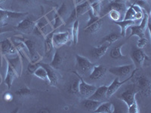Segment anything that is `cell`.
<instances>
[{
  "instance_id": "1",
  "label": "cell",
  "mask_w": 151,
  "mask_h": 113,
  "mask_svg": "<svg viewBox=\"0 0 151 113\" xmlns=\"http://www.w3.org/2000/svg\"><path fill=\"white\" fill-rule=\"evenodd\" d=\"M7 61V72L5 75V83L9 89L12 87V84L15 78L21 76L23 71V60L20 55H17L14 58L5 57Z\"/></svg>"
},
{
  "instance_id": "2",
  "label": "cell",
  "mask_w": 151,
  "mask_h": 113,
  "mask_svg": "<svg viewBox=\"0 0 151 113\" xmlns=\"http://www.w3.org/2000/svg\"><path fill=\"white\" fill-rule=\"evenodd\" d=\"M135 72L132 76V79H134V82L138 87L137 90L143 96L147 97H150L151 94L150 80L147 75H144V74H139V75H135Z\"/></svg>"
},
{
  "instance_id": "3",
  "label": "cell",
  "mask_w": 151,
  "mask_h": 113,
  "mask_svg": "<svg viewBox=\"0 0 151 113\" xmlns=\"http://www.w3.org/2000/svg\"><path fill=\"white\" fill-rule=\"evenodd\" d=\"M88 13L89 19L88 21L86 26H85L84 31L86 33H89V34H94V33H98V31L101 29L102 24H103L102 17L94 15L91 9L88 11Z\"/></svg>"
},
{
  "instance_id": "4",
  "label": "cell",
  "mask_w": 151,
  "mask_h": 113,
  "mask_svg": "<svg viewBox=\"0 0 151 113\" xmlns=\"http://www.w3.org/2000/svg\"><path fill=\"white\" fill-rule=\"evenodd\" d=\"M90 9H91V2L89 0H85L84 2L77 4L73 10L71 11L70 15L66 22V24H70L73 21H75V20L78 19V17L85 14Z\"/></svg>"
},
{
  "instance_id": "5",
  "label": "cell",
  "mask_w": 151,
  "mask_h": 113,
  "mask_svg": "<svg viewBox=\"0 0 151 113\" xmlns=\"http://www.w3.org/2000/svg\"><path fill=\"white\" fill-rule=\"evenodd\" d=\"M17 54V51L10 38L0 41V56H1V66H2V60L7 55Z\"/></svg>"
},
{
  "instance_id": "6",
  "label": "cell",
  "mask_w": 151,
  "mask_h": 113,
  "mask_svg": "<svg viewBox=\"0 0 151 113\" xmlns=\"http://www.w3.org/2000/svg\"><path fill=\"white\" fill-rule=\"evenodd\" d=\"M27 12H17L0 9V26L8 25V21L10 19H17L27 15Z\"/></svg>"
},
{
  "instance_id": "7",
  "label": "cell",
  "mask_w": 151,
  "mask_h": 113,
  "mask_svg": "<svg viewBox=\"0 0 151 113\" xmlns=\"http://www.w3.org/2000/svg\"><path fill=\"white\" fill-rule=\"evenodd\" d=\"M67 5L66 3H62L60 7L55 11L54 14V24L52 26L53 30H55L65 24V17L67 14Z\"/></svg>"
},
{
  "instance_id": "8",
  "label": "cell",
  "mask_w": 151,
  "mask_h": 113,
  "mask_svg": "<svg viewBox=\"0 0 151 113\" xmlns=\"http://www.w3.org/2000/svg\"><path fill=\"white\" fill-rule=\"evenodd\" d=\"M73 73L77 75V77L79 79V93L80 95H82L84 97L88 98L91 94L95 91L97 89V87L91 84H88L86 83L83 79V77L79 75L78 72L73 71Z\"/></svg>"
},
{
  "instance_id": "9",
  "label": "cell",
  "mask_w": 151,
  "mask_h": 113,
  "mask_svg": "<svg viewBox=\"0 0 151 113\" xmlns=\"http://www.w3.org/2000/svg\"><path fill=\"white\" fill-rule=\"evenodd\" d=\"M70 41V32H58V33H54L52 37V43H53L54 48H61L64 45H67Z\"/></svg>"
},
{
  "instance_id": "10",
  "label": "cell",
  "mask_w": 151,
  "mask_h": 113,
  "mask_svg": "<svg viewBox=\"0 0 151 113\" xmlns=\"http://www.w3.org/2000/svg\"><path fill=\"white\" fill-rule=\"evenodd\" d=\"M134 69V66L133 64L130 65L119 66V67H114L109 69V72L113 75H116L117 77L125 78L132 73Z\"/></svg>"
},
{
  "instance_id": "11",
  "label": "cell",
  "mask_w": 151,
  "mask_h": 113,
  "mask_svg": "<svg viewBox=\"0 0 151 113\" xmlns=\"http://www.w3.org/2000/svg\"><path fill=\"white\" fill-rule=\"evenodd\" d=\"M131 56H132V60L134 61L135 68L137 69L144 66L145 61L149 60V57L147 56V55L142 49H140V48L134 50L131 54Z\"/></svg>"
},
{
  "instance_id": "12",
  "label": "cell",
  "mask_w": 151,
  "mask_h": 113,
  "mask_svg": "<svg viewBox=\"0 0 151 113\" xmlns=\"http://www.w3.org/2000/svg\"><path fill=\"white\" fill-rule=\"evenodd\" d=\"M36 23V21H33L32 19L27 17V18H24V20H22L17 26H14L13 28L17 29V30L21 31L25 34H30L33 31Z\"/></svg>"
},
{
  "instance_id": "13",
  "label": "cell",
  "mask_w": 151,
  "mask_h": 113,
  "mask_svg": "<svg viewBox=\"0 0 151 113\" xmlns=\"http://www.w3.org/2000/svg\"><path fill=\"white\" fill-rule=\"evenodd\" d=\"M137 70H138L136 68L134 69V70H133V72H132V75H130V77H129L128 79H125V80L122 81V82H120V81H119V77L116 78V79L113 81V82L110 84V85L108 86V87H107V91H106V98H110L113 94H115V93L118 91L119 88L122 84H125V82H127L128 81L131 80V79H132V76H133L134 72Z\"/></svg>"
},
{
  "instance_id": "14",
  "label": "cell",
  "mask_w": 151,
  "mask_h": 113,
  "mask_svg": "<svg viewBox=\"0 0 151 113\" xmlns=\"http://www.w3.org/2000/svg\"><path fill=\"white\" fill-rule=\"evenodd\" d=\"M48 24H49V22H48V20L45 17H42L36 23L33 32L36 36L43 37L45 39L46 35L48 34L47 33V27H48Z\"/></svg>"
},
{
  "instance_id": "15",
  "label": "cell",
  "mask_w": 151,
  "mask_h": 113,
  "mask_svg": "<svg viewBox=\"0 0 151 113\" xmlns=\"http://www.w3.org/2000/svg\"><path fill=\"white\" fill-rule=\"evenodd\" d=\"M76 64H77L79 70L80 71L81 73H86L88 71L91 70L94 66V64H92L88 59L79 54L76 55Z\"/></svg>"
},
{
  "instance_id": "16",
  "label": "cell",
  "mask_w": 151,
  "mask_h": 113,
  "mask_svg": "<svg viewBox=\"0 0 151 113\" xmlns=\"http://www.w3.org/2000/svg\"><path fill=\"white\" fill-rule=\"evenodd\" d=\"M138 93H139L138 90H127V91L122 93L118 97V98L122 100L124 103H125L128 107H129V106H131L133 103L137 101L136 100V94H138Z\"/></svg>"
},
{
  "instance_id": "17",
  "label": "cell",
  "mask_w": 151,
  "mask_h": 113,
  "mask_svg": "<svg viewBox=\"0 0 151 113\" xmlns=\"http://www.w3.org/2000/svg\"><path fill=\"white\" fill-rule=\"evenodd\" d=\"M40 65L45 69L47 72V76H48V81L49 84L51 86L55 87L58 83V75L57 72L55 71V69L52 68L49 64H44V63H40Z\"/></svg>"
},
{
  "instance_id": "18",
  "label": "cell",
  "mask_w": 151,
  "mask_h": 113,
  "mask_svg": "<svg viewBox=\"0 0 151 113\" xmlns=\"http://www.w3.org/2000/svg\"><path fill=\"white\" fill-rule=\"evenodd\" d=\"M110 45L108 43H106V44L102 43L99 46L93 48L91 51V56H93V58L96 59V60H99V59L101 58L102 56H104L105 54L106 53Z\"/></svg>"
},
{
  "instance_id": "19",
  "label": "cell",
  "mask_w": 151,
  "mask_h": 113,
  "mask_svg": "<svg viewBox=\"0 0 151 113\" xmlns=\"http://www.w3.org/2000/svg\"><path fill=\"white\" fill-rule=\"evenodd\" d=\"M106 72V67L101 65H94L92 68V72L89 75V79L94 81L99 80L104 76Z\"/></svg>"
},
{
  "instance_id": "20",
  "label": "cell",
  "mask_w": 151,
  "mask_h": 113,
  "mask_svg": "<svg viewBox=\"0 0 151 113\" xmlns=\"http://www.w3.org/2000/svg\"><path fill=\"white\" fill-rule=\"evenodd\" d=\"M107 87L108 86L103 85L99 87H97L94 93L89 97V99L97 100V101L102 102L103 99L106 98V91H107Z\"/></svg>"
},
{
  "instance_id": "21",
  "label": "cell",
  "mask_w": 151,
  "mask_h": 113,
  "mask_svg": "<svg viewBox=\"0 0 151 113\" xmlns=\"http://www.w3.org/2000/svg\"><path fill=\"white\" fill-rule=\"evenodd\" d=\"M16 39H17L18 41H22L24 44V45L26 46L28 52H29V56H33L37 53V51H36V44H35L34 41L32 39H27V38L24 37H17L16 36ZM29 57V58H30Z\"/></svg>"
},
{
  "instance_id": "22",
  "label": "cell",
  "mask_w": 151,
  "mask_h": 113,
  "mask_svg": "<svg viewBox=\"0 0 151 113\" xmlns=\"http://www.w3.org/2000/svg\"><path fill=\"white\" fill-rule=\"evenodd\" d=\"M111 10L118 11L119 12H120L121 14H125V12L127 10V5L120 3H116V2H110V3L108 4V5L106 6V9H105V14L104 16L106 15L107 13Z\"/></svg>"
},
{
  "instance_id": "23",
  "label": "cell",
  "mask_w": 151,
  "mask_h": 113,
  "mask_svg": "<svg viewBox=\"0 0 151 113\" xmlns=\"http://www.w3.org/2000/svg\"><path fill=\"white\" fill-rule=\"evenodd\" d=\"M101 103V102L97 101V100H94V99H91L89 98H88V99L83 100V103H82V106L88 112H94V110L98 108Z\"/></svg>"
},
{
  "instance_id": "24",
  "label": "cell",
  "mask_w": 151,
  "mask_h": 113,
  "mask_svg": "<svg viewBox=\"0 0 151 113\" xmlns=\"http://www.w3.org/2000/svg\"><path fill=\"white\" fill-rule=\"evenodd\" d=\"M115 111V106L112 103H101L94 110L95 113H113Z\"/></svg>"
},
{
  "instance_id": "25",
  "label": "cell",
  "mask_w": 151,
  "mask_h": 113,
  "mask_svg": "<svg viewBox=\"0 0 151 113\" xmlns=\"http://www.w3.org/2000/svg\"><path fill=\"white\" fill-rule=\"evenodd\" d=\"M63 56H61L60 53L59 52V50L57 49L56 51L55 52L53 56V59H52V62L50 63L49 65L55 69H58L61 67L62 64H63Z\"/></svg>"
},
{
  "instance_id": "26",
  "label": "cell",
  "mask_w": 151,
  "mask_h": 113,
  "mask_svg": "<svg viewBox=\"0 0 151 113\" xmlns=\"http://www.w3.org/2000/svg\"><path fill=\"white\" fill-rule=\"evenodd\" d=\"M115 24L118 25L119 27L121 28V36L125 37V35H126V31L129 29L130 26H133L135 24V21H130V20H128V21H125V20H122L120 21H116V22H114Z\"/></svg>"
},
{
  "instance_id": "27",
  "label": "cell",
  "mask_w": 151,
  "mask_h": 113,
  "mask_svg": "<svg viewBox=\"0 0 151 113\" xmlns=\"http://www.w3.org/2000/svg\"><path fill=\"white\" fill-rule=\"evenodd\" d=\"M55 32V30H52V32L48 33L45 38V52L46 55L49 54L54 48L53 43H52V37H53Z\"/></svg>"
},
{
  "instance_id": "28",
  "label": "cell",
  "mask_w": 151,
  "mask_h": 113,
  "mask_svg": "<svg viewBox=\"0 0 151 113\" xmlns=\"http://www.w3.org/2000/svg\"><path fill=\"white\" fill-rule=\"evenodd\" d=\"M125 45V43L122 42L121 44H119V45L116 46L115 48H113V49L110 51V56H111L113 59H116V60H118V59H122L125 58V56L122 54L121 50H122V46Z\"/></svg>"
},
{
  "instance_id": "29",
  "label": "cell",
  "mask_w": 151,
  "mask_h": 113,
  "mask_svg": "<svg viewBox=\"0 0 151 113\" xmlns=\"http://www.w3.org/2000/svg\"><path fill=\"white\" fill-rule=\"evenodd\" d=\"M79 19L75 20L72 27V40L74 45H76L79 41Z\"/></svg>"
},
{
  "instance_id": "30",
  "label": "cell",
  "mask_w": 151,
  "mask_h": 113,
  "mask_svg": "<svg viewBox=\"0 0 151 113\" xmlns=\"http://www.w3.org/2000/svg\"><path fill=\"white\" fill-rule=\"evenodd\" d=\"M131 29V33L129 36V38L132 37L134 36H137V37L139 38H143L144 37V34H145V32L140 27V26H137V25H133V26H130Z\"/></svg>"
},
{
  "instance_id": "31",
  "label": "cell",
  "mask_w": 151,
  "mask_h": 113,
  "mask_svg": "<svg viewBox=\"0 0 151 113\" xmlns=\"http://www.w3.org/2000/svg\"><path fill=\"white\" fill-rule=\"evenodd\" d=\"M119 38H120V35L117 34V33H112L102 39L101 44L102 43H108V44L111 45L113 42H116Z\"/></svg>"
},
{
  "instance_id": "32",
  "label": "cell",
  "mask_w": 151,
  "mask_h": 113,
  "mask_svg": "<svg viewBox=\"0 0 151 113\" xmlns=\"http://www.w3.org/2000/svg\"><path fill=\"white\" fill-rule=\"evenodd\" d=\"M79 79H76L73 80L70 84L68 87V92L70 93L71 94L77 95L79 94Z\"/></svg>"
},
{
  "instance_id": "33",
  "label": "cell",
  "mask_w": 151,
  "mask_h": 113,
  "mask_svg": "<svg viewBox=\"0 0 151 113\" xmlns=\"http://www.w3.org/2000/svg\"><path fill=\"white\" fill-rule=\"evenodd\" d=\"M136 13H137V12L134 10V9L132 8V5H131L130 6H129V8L127 9L126 11L125 12V14H124L123 16V20H125V21L130 20V21H135Z\"/></svg>"
},
{
  "instance_id": "34",
  "label": "cell",
  "mask_w": 151,
  "mask_h": 113,
  "mask_svg": "<svg viewBox=\"0 0 151 113\" xmlns=\"http://www.w3.org/2000/svg\"><path fill=\"white\" fill-rule=\"evenodd\" d=\"M33 75H34L35 76H36L37 78H39V79H42V80L48 81V76H47L46 70H45V69L43 68L42 67H41V66L36 69V70L35 71Z\"/></svg>"
},
{
  "instance_id": "35",
  "label": "cell",
  "mask_w": 151,
  "mask_h": 113,
  "mask_svg": "<svg viewBox=\"0 0 151 113\" xmlns=\"http://www.w3.org/2000/svg\"><path fill=\"white\" fill-rule=\"evenodd\" d=\"M91 10L94 15L101 17V2L97 1V0L94 2H91Z\"/></svg>"
},
{
  "instance_id": "36",
  "label": "cell",
  "mask_w": 151,
  "mask_h": 113,
  "mask_svg": "<svg viewBox=\"0 0 151 113\" xmlns=\"http://www.w3.org/2000/svg\"><path fill=\"white\" fill-rule=\"evenodd\" d=\"M133 4L138 5L143 11H146L148 14H149L150 11V6L148 0H139V1H136V2H134Z\"/></svg>"
},
{
  "instance_id": "37",
  "label": "cell",
  "mask_w": 151,
  "mask_h": 113,
  "mask_svg": "<svg viewBox=\"0 0 151 113\" xmlns=\"http://www.w3.org/2000/svg\"><path fill=\"white\" fill-rule=\"evenodd\" d=\"M31 90L29 88H28L27 87H22L21 88L17 89L15 91V94L17 97L21 98L26 97L29 96L31 94Z\"/></svg>"
},
{
  "instance_id": "38",
  "label": "cell",
  "mask_w": 151,
  "mask_h": 113,
  "mask_svg": "<svg viewBox=\"0 0 151 113\" xmlns=\"http://www.w3.org/2000/svg\"><path fill=\"white\" fill-rule=\"evenodd\" d=\"M110 18L111 19L113 22H116V21H120L121 18H122V14L120 12H119L118 11L116 10H111L107 13Z\"/></svg>"
},
{
  "instance_id": "39",
  "label": "cell",
  "mask_w": 151,
  "mask_h": 113,
  "mask_svg": "<svg viewBox=\"0 0 151 113\" xmlns=\"http://www.w3.org/2000/svg\"><path fill=\"white\" fill-rule=\"evenodd\" d=\"M40 63H36V64H33V63H31L29 62V64H28L27 67V72L28 74H30V75H33L35 71L36 70V69L38 67H40Z\"/></svg>"
},
{
  "instance_id": "40",
  "label": "cell",
  "mask_w": 151,
  "mask_h": 113,
  "mask_svg": "<svg viewBox=\"0 0 151 113\" xmlns=\"http://www.w3.org/2000/svg\"><path fill=\"white\" fill-rule=\"evenodd\" d=\"M148 44V40L146 38H139V40L137 41V48H140V49H143L145 46H147V45Z\"/></svg>"
},
{
  "instance_id": "41",
  "label": "cell",
  "mask_w": 151,
  "mask_h": 113,
  "mask_svg": "<svg viewBox=\"0 0 151 113\" xmlns=\"http://www.w3.org/2000/svg\"><path fill=\"white\" fill-rule=\"evenodd\" d=\"M129 113H138L140 112V110L138 109V106H137V101L135 103H134L131 106L129 107Z\"/></svg>"
},
{
  "instance_id": "42",
  "label": "cell",
  "mask_w": 151,
  "mask_h": 113,
  "mask_svg": "<svg viewBox=\"0 0 151 113\" xmlns=\"http://www.w3.org/2000/svg\"><path fill=\"white\" fill-rule=\"evenodd\" d=\"M13 29H14V28L13 27L6 28V27H5V26H0V35L3 34V33H8V32H12V31H14Z\"/></svg>"
},
{
  "instance_id": "43",
  "label": "cell",
  "mask_w": 151,
  "mask_h": 113,
  "mask_svg": "<svg viewBox=\"0 0 151 113\" xmlns=\"http://www.w3.org/2000/svg\"><path fill=\"white\" fill-rule=\"evenodd\" d=\"M4 99H5V101L6 102H11L13 99V97H12V94H10V93H5V94H4V97H3Z\"/></svg>"
},
{
  "instance_id": "44",
  "label": "cell",
  "mask_w": 151,
  "mask_h": 113,
  "mask_svg": "<svg viewBox=\"0 0 151 113\" xmlns=\"http://www.w3.org/2000/svg\"><path fill=\"white\" fill-rule=\"evenodd\" d=\"M19 2H21V3L27 5H30L32 4L35 3L37 0H18Z\"/></svg>"
},
{
  "instance_id": "45",
  "label": "cell",
  "mask_w": 151,
  "mask_h": 113,
  "mask_svg": "<svg viewBox=\"0 0 151 113\" xmlns=\"http://www.w3.org/2000/svg\"><path fill=\"white\" fill-rule=\"evenodd\" d=\"M129 1L130 0H113V1H112V2H116V3H120V4H123V5H129V6H130L131 5H129Z\"/></svg>"
},
{
  "instance_id": "46",
  "label": "cell",
  "mask_w": 151,
  "mask_h": 113,
  "mask_svg": "<svg viewBox=\"0 0 151 113\" xmlns=\"http://www.w3.org/2000/svg\"><path fill=\"white\" fill-rule=\"evenodd\" d=\"M39 112L40 113H44V112H50V111L48 109H40V111H39Z\"/></svg>"
},
{
  "instance_id": "47",
  "label": "cell",
  "mask_w": 151,
  "mask_h": 113,
  "mask_svg": "<svg viewBox=\"0 0 151 113\" xmlns=\"http://www.w3.org/2000/svg\"><path fill=\"white\" fill-rule=\"evenodd\" d=\"M84 1L85 0H76V3L79 4V3H81V2H84Z\"/></svg>"
},
{
  "instance_id": "48",
  "label": "cell",
  "mask_w": 151,
  "mask_h": 113,
  "mask_svg": "<svg viewBox=\"0 0 151 113\" xmlns=\"http://www.w3.org/2000/svg\"><path fill=\"white\" fill-rule=\"evenodd\" d=\"M97 1H98V2H100L101 3V2H106V1H107V0H97Z\"/></svg>"
},
{
  "instance_id": "49",
  "label": "cell",
  "mask_w": 151,
  "mask_h": 113,
  "mask_svg": "<svg viewBox=\"0 0 151 113\" xmlns=\"http://www.w3.org/2000/svg\"><path fill=\"white\" fill-rule=\"evenodd\" d=\"M6 2V0H0V4H2Z\"/></svg>"
},
{
  "instance_id": "50",
  "label": "cell",
  "mask_w": 151,
  "mask_h": 113,
  "mask_svg": "<svg viewBox=\"0 0 151 113\" xmlns=\"http://www.w3.org/2000/svg\"><path fill=\"white\" fill-rule=\"evenodd\" d=\"M136 1H139V0H135V2H136Z\"/></svg>"
}]
</instances>
